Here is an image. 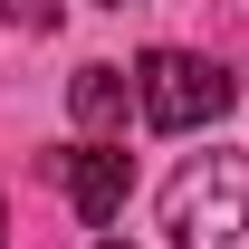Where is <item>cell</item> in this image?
<instances>
[{"label":"cell","instance_id":"cell-7","mask_svg":"<svg viewBox=\"0 0 249 249\" xmlns=\"http://www.w3.org/2000/svg\"><path fill=\"white\" fill-rule=\"evenodd\" d=\"M115 10H124V0H115Z\"/></svg>","mask_w":249,"mask_h":249},{"label":"cell","instance_id":"cell-3","mask_svg":"<svg viewBox=\"0 0 249 249\" xmlns=\"http://www.w3.org/2000/svg\"><path fill=\"white\" fill-rule=\"evenodd\" d=\"M38 173H58V182H67V201H77L87 230H106V220L124 211V182H134L124 144H67V154H38Z\"/></svg>","mask_w":249,"mask_h":249},{"label":"cell","instance_id":"cell-2","mask_svg":"<svg viewBox=\"0 0 249 249\" xmlns=\"http://www.w3.org/2000/svg\"><path fill=\"white\" fill-rule=\"evenodd\" d=\"M134 106H144L154 134H192V124L230 115V77L211 58H192V48H154V58L134 67Z\"/></svg>","mask_w":249,"mask_h":249},{"label":"cell","instance_id":"cell-6","mask_svg":"<svg viewBox=\"0 0 249 249\" xmlns=\"http://www.w3.org/2000/svg\"><path fill=\"white\" fill-rule=\"evenodd\" d=\"M106 249H124V240H106Z\"/></svg>","mask_w":249,"mask_h":249},{"label":"cell","instance_id":"cell-1","mask_svg":"<svg viewBox=\"0 0 249 249\" xmlns=\"http://www.w3.org/2000/svg\"><path fill=\"white\" fill-rule=\"evenodd\" d=\"M173 249H249V154H192L163 182Z\"/></svg>","mask_w":249,"mask_h":249},{"label":"cell","instance_id":"cell-4","mask_svg":"<svg viewBox=\"0 0 249 249\" xmlns=\"http://www.w3.org/2000/svg\"><path fill=\"white\" fill-rule=\"evenodd\" d=\"M67 106H77V124H87L96 144H106V134H124V77H115V67H77Z\"/></svg>","mask_w":249,"mask_h":249},{"label":"cell","instance_id":"cell-5","mask_svg":"<svg viewBox=\"0 0 249 249\" xmlns=\"http://www.w3.org/2000/svg\"><path fill=\"white\" fill-rule=\"evenodd\" d=\"M10 19L19 29H58V0H10Z\"/></svg>","mask_w":249,"mask_h":249}]
</instances>
